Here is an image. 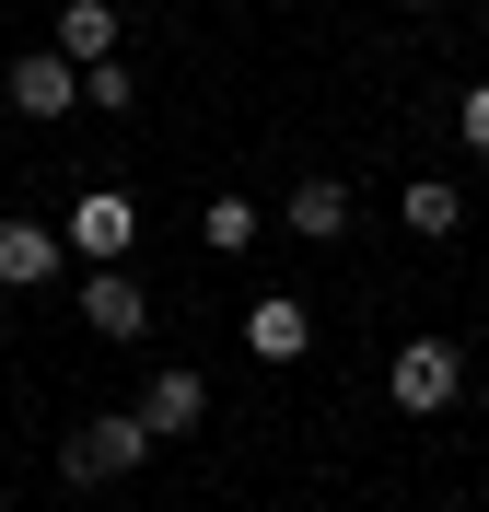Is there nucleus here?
<instances>
[{"label": "nucleus", "mask_w": 489, "mask_h": 512, "mask_svg": "<svg viewBox=\"0 0 489 512\" xmlns=\"http://www.w3.org/2000/svg\"><path fill=\"white\" fill-rule=\"evenodd\" d=\"M140 466H152L140 408H94V419L59 443V478H70V489H117V478H140Z\"/></svg>", "instance_id": "nucleus-1"}, {"label": "nucleus", "mask_w": 489, "mask_h": 512, "mask_svg": "<svg viewBox=\"0 0 489 512\" xmlns=\"http://www.w3.org/2000/svg\"><path fill=\"white\" fill-rule=\"evenodd\" d=\"M385 396H396L408 419H443V408L466 396V350H455V338H408V350L385 361Z\"/></svg>", "instance_id": "nucleus-2"}, {"label": "nucleus", "mask_w": 489, "mask_h": 512, "mask_svg": "<svg viewBox=\"0 0 489 512\" xmlns=\"http://www.w3.org/2000/svg\"><path fill=\"white\" fill-rule=\"evenodd\" d=\"M59 245L82 256V268H117V256L140 245V198H129V187H82V198H70V222H59Z\"/></svg>", "instance_id": "nucleus-3"}, {"label": "nucleus", "mask_w": 489, "mask_h": 512, "mask_svg": "<svg viewBox=\"0 0 489 512\" xmlns=\"http://www.w3.org/2000/svg\"><path fill=\"white\" fill-rule=\"evenodd\" d=\"M82 326H94V338H117V350H129V338H152V291L129 280V256H117V268H82Z\"/></svg>", "instance_id": "nucleus-4"}, {"label": "nucleus", "mask_w": 489, "mask_h": 512, "mask_svg": "<svg viewBox=\"0 0 489 512\" xmlns=\"http://www.w3.org/2000/svg\"><path fill=\"white\" fill-rule=\"evenodd\" d=\"M12 105H24V117H70V105H82V59L24 47V59H12Z\"/></svg>", "instance_id": "nucleus-5"}, {"label": "nucleus", "mask_w": 489, "mask_h": 512, "mask_svg": "<svg viewBox=\"0 0 489 512\" xmlns=\"http://www.w3.org/2000/svg\"><path fill=\"white\" fill-rule=\"evenodd\" d=\"M280 222H292L303 245H338V233L361 222V210H350V175H303V187L280 198Z\"/></svg>", "instance_id": "nucleus-6"}, {"label": "nucleus", "mask_w": 489, "mask_h": 512, "mask_svg": "<svg viewBox=\"0 0 489 512\" xmlns=\"http://www.w3.org/2000/svg\"><path fill=\"white\" fill-rule=\"evenodd\" d=\"M245 350L257 361H303L315 350V315H303L292 291H268V303H245Z\"/></svg>", "instance_id": "nucleus-7"}, {"label": "nucleus", "mask_w": 489, "mask_h": 512, "mask_svg": "<svg viewBox=\"0 0 489 512\" xmlns=\"http://www.w3.org/2000/svg\"><path fill=\"white\" fill-rule=\"evenodd\" d=\"M198 419H210V384H198L187 361H175V373H152V396H140V431H152V443H175V431H198Z\"/></svg>", "instance_id": "nucleus-8"}, {"label": "nucleus", "mask_w": 489, "mask_h": 512, "mask_svg": "<svg viewBox=\"0 0 489 512\" xmlns=\"http://www.w3.org/2000/svg\"><path fill=\"white\" fill-rule=\"evenodd\" d=\"M59 233H47V222H0V291H47V280H59Z\"/></svg>", "instance_id": "nucleus-9"}, {"label": "nucleus", "mask_w": 489, "mask_h": 512, "mask_svg": "<svg viewBox=\"0 0 489 512\" xmlns=\"http://www.w3.org/2000/svg\"><path fill=\"white\" fill-rule=\"evenodd\" d=\"M59 59H117V0H59Z\"/></svg>", "instance_id": "nucleus-10"}, {"label": "nucleus", "mask_w": 489, "mask_h": 512, "mask_svg": "<svg viewBox=\"0 0 489 512\" xmlns=\"http://www.w3.org/2000/svg\"><path fill=\"white\" fill-rule=\"evenodd\" d=\"M396 222L420 233V245H443V233H455V222H466V198H455V187H443V175H408V198H396Z\"/></svg>", "instance_id": "nucleus-11"}, {"label": "nucleus", "mask_w": 489, "mask_h": 512, "mask_svg": "<svg viewBox=\"0 0 489 512\" xmlns=\"http://www.w3.org/2000/svg\"><path fill=\"white\" fill-rule=\"evenodd\" d=\"M257 222H268V210H245V198H210V210H198V245H210V256H245V245H257Z\"/></svg>", "instance_id": "nucleus-12"}, {"label": "nucleus", "mask_w": 489, "mask_h": 512, "mask_svg": "<svg viewBox=\"0 0 489 512\" xmlns=\"http://www.w3.org/2000/svg\"><path fill=\"white\" fill-rule=\"evenodd\" d=\"M129 94H140V82H129V59H94V70H82V105H105V117H117Z\"/></svg>", "instance_id": "nucleus-13"}, {"label": "nucleus", "mask_w": 489, "mask_h": 512, "mask_svg": "<svg viewBox=\"0 0 489 512\" xmlns=\"http://www.w3.org/2000/svg\"><path fill=\"white\" fill-rule=\"evenodd\" d=\"M455 140L489 163V82H466V105H455Z\"/></svg>", "instance_id": "nucleus-14"}]
</instances>
